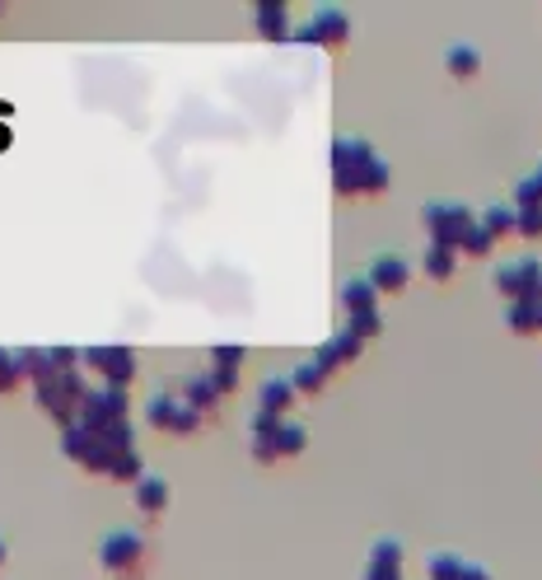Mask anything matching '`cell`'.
I'll return each mask as SVG.
<instances>
[{"instance_id":"27","label":"cell","mask_w":542,"mask_h":580,"mask_svg":"<svg viewBox=\"0 0 542 580\" xmlns=\"http://www.w3.org/2000/svg\"><path fill=\"white\" fill-rule=\"evenodd\" d=\"M370 561H374V567H402V548H397L393 538H379V543H374V557H370Z\"/></svg>"},{"instance_id":"15","label":"cell","mask_w":542,"mask_h":580,"mask_svg":"<svg viewBox=\"0 0 542 580\" xmlns=\"http://www.w3.org/2000/svg\"><path fill=\"white\" fill-rule=\"evenodd\" d=\"M342 305H346V314H365V309H374V286H370V276H365V281H346Z\"/></svg>"},{"instance_id":"26","label":"cell","mask_w":542,"mask_h":580,"mask_svg":"<svg viewBox=\"0 0 542 580\" xmlns=\"http://www.w3.org/2000/svg\"><path fill=\"white\" fill-rule=\"evenodd\" d=\"M492 243H496V239H492V235H486V230H482V225H472V230H468V235L459 239V249H463V253H477V258H482L486 249H492Z\"/></svg>"},{"instance_id":"23","label":"cell","mask_w":542,"mask_h":580,"mask_svg":"<svg viewBox=\"0 0 542 580\" xmlns=\"http://www.w3.org/2000/svg\"><path fill=\"white\" fill-rule=\"evenodd\" d=\"M346 332H351L356 342L374 338V332H379V314H374V309H365V314H351V323H346Z\"/></svg>"},{"instance_id":"2","label":"cell","mask_w":542,"mask_h":580,"mask_svg":"<svg viewBox=\"0 0 542 580\" xmlns=\"http://www.w3.org/2000/svg\"><path fill=\"white\" fill-rule=\"evenodd\" d=\"M113 421H127V394L122 389H99V394H84L80 402V427L90 435H103Z\"/></svg>"},{"instance_id":"29","label":"cell","mask_w":542,"mask_h":580,"mask_svg":"<svg viewBox=\"0 0 542 580\" xmlns=\"http://www.w3.org/2000/svg\"><path fill=\"white\" fill-rule=\"evenodd\" d=\"M234 361H243V346H216V371H234Z\"/></svg>"},{"instance_id":"1","label":"cell","mask_w":542,"mask_h":580,"mask_svg":"<svg viewBox=\"0 0 542 580\" xmlns=\"http://www.w3.org/2000/svg\"><path fill=\"white\" fill-rule=\"evenodd\" d=\"M332 160H337V187L342 192H379V187H389V164H383L365 140L342 136L337 150H332Z\"/></svg>"},{"instance_id":"6","label":"cell","mask_w":542,"mask_h":580,"mask_svg":"<svg viewBox=\"0 0 542 580\" xmlns=\"http://www.w3.org/2000/svg\"><path fill=\"white\" fill-rule=\"evenodd\" d=\"M66 454H71L76 464H84V468H99V473H108V464H113V450L99 441V435H90L84 427H66Z\"/></svg>"},{"instance_id":"10","label":"cell","mask_w":542,"mask_h":580,"mask_svg":"<svg viewBox=\"0 0 542 580\" xmlns=\"http://www.w3.org/2000/svg\"><path fill=\"white\" fill-rule=\"evenodd\" d=\"M407 276H412V268L402 258H379L374 272H370V286L374 291H402L407 286Z\"/></svg>"},{"instance_id":"11","label":"cell","mask_w":542,"mask_h":580,"mask_svg":"<svg viewBox=\"0 0 542 580\" xmlns=\"http://www.w3.org/2000/svg\"><path fill=\"white\" fill-rule=\"evenodd\" d=\"M290 402H295V384L290 379H267V384H262V408L257 412H267V417L281 421Z\"/></svg>"},{"instance_id":"32","label":"cell","mask_w":542,"mask_h":580,"mask_svg":"<svg viewBox=\"0 0 542 580\" xmlns=\"http://www.w3.org/2000/svg\"><path fill=\"white\" fill-rule=\"evenodd\" d=\"M533 183H538V192H542V169H538V173H533Z\"/></svg>"},{"instance_id":"28","label":"cell","mask_w":542,"mask_h":580,"mask_svg":"<svg viewBox=\"0 0 542 580\" xmlns=\"http://www.w3.org/2000/svg\"><path fill=\"white\" fill-rule=\"evenodd\" d=\"M14 384H20V371H14V356H5V351H0V394L14 389Z\"/></svg>"},{"instance_id":"5","label":"cell","mask_w":542,"mask_h":580,"mask_svg":"<svg viewBox=\"0 0 542 580\" xmlns=\"http://www.w3.org/2000/svg\"><path fill=\"white\" fill-rule=\"evenodd\" d=\"M496 286L505 295H515V300H538L542 295V268L533 258H519V262H510V268L496 272Z\"/></svg>"},{"instance_id":"20","label":"cell","mask_w":542,"mask_h":580,"mask_svg":"<svg viewBox=\"0 0 542 580\" xmlns=\"http://www.w3.org/2000/svg\"><path fill=\"white\" fill-rule=\"evenodd\" d=\"M515 230H519V235H529V239L542 235V202H538V206H519V211H515Z\"/></svg>"},{"instance_id":"21","label":"cell","mask_w":542,"mask_h":580,"mask_svg":"<svg viewBox=\"0 0 542 580\" xmlns=\"http://www.w3.org/2000/svg\"><path fill=\"white\" fill-rule=\"evenodd\" d=\"M426 571H430V580H459V571H463V557H449V553H440V557H430V561H426Z\"/></svg>"},{"instance_id":"18","label":"cell","mask_w":542,"mask_h":580,"mask_svg":"<svg viewBox=\"0 0 542 580\" xmlns=\"http://www.w3.org/2000/svg\"><path fill=\"white\" fill-rule=\"evenodd\" d=\"M477 225H482V230L492 235V239H500V235H515V211H510V206H492V211H486V216H482Z\"/></svg>"},{"instance_id":"8","label":"cell","mask_w":542,"mask_h":580,"mask_svg":"<svg viewBox=\"0 0 542 580\" xmlns=\"http://www.w3.org/2000/svg\"><path fill=\"white\" fill-rule=\"evenodd\" d=\"M141 548H146V543L136 538L131 530H117V534L103 538V567L127 571V567H136V561H141Z\"/></svg>"},{"instance_id":"22","label":"cell","mask_w":542,"mask_h":580,"mask_svg":"<svg viewBox=\"0 0 542 580\" xmlns=\"http://www.w3.org/2000/svg\"><path fill=\"white\" fill-rule=\"evenodd\" d=\"M449 70H453V76H477V47H453L449 52Z\"/></svg>"},{"instance_id":"25","label":"cell","mask_w":542,"mask_h":580,"mask_svg":"<svg viewBox=\"0 0 542 580\" xmlns=\"http://www.w3.org/2000/svg\"><path fill=\"white\" fill-rule=\"evenodd\" d=\"M108 473H117V478H136V473H141V454H136V450H117Z\"/></svg>"},{"instance_id":"14","label":"cell","mask_w":542,"mask_h":580,"mask_svg":"<svg viewBox=\"0 0 542 580\" xmlns=\"http://www.w3.org/2000/svg\"><path fill=\"white\" fill-rule=\"evenodd\" d=\"M136 505H141V511H164L169 487L160 478H136Z\"/></svg>"},{"instance_id":"30","label":"cell","mask_w":542,"mask_h":580,"mask_svg":"<svg viewBox=\"0 0 542 580\" xmlns=\"http://www.w3.org/2000/svg\"><path fill=\"white\" fill-rule=\"evenodd\" d=\"M365 580H397V567H374L370 561V567H365Z\"/></svg>"},{"instance_id":"4","label":"cell","mask_w":542,"mask_h":580,"mask_svg":"<svg viewBox=\"0 0 542 580\" xmlns=\"http://www.w3.org/2000/svg\"><path fill=\"white\" fill-rule=\"evenodd\" d=\"M80 361H90L94 371L108 379V389H122V384L136 375V356L127 346H94V351H80Z\"/></svg>"},{"instance_id":"24","label":"cell","mask_w":542,"mask_h":580,"mask_svg":"<svg viewBox=\"0 0 542 580\" xmlns=\"http://www.w3.org/2000/svg\"><path fill=\"white\" fill-rule=\"evenodd\" d=\"M323 351L332 356V365H337V361H351V356H360V342L351 338V332H342V338H332Z\"/></svg>"},{"instance_id":"13","label":"cell","mask_w":542,"mask_h":580,"mask_svg":"<svg viewBox=\"0 0 542 580\" xmlns=\"http://www.w3.org/2000/svg\"><path fill=\"white\" fill-rule=\"evenodd\" d=\"M216 398H220V394H216L211 375H197V379H187V398H183V402H187L192 412H211V408H216Z\"/></svg>"},{"instance_id":"3","label":"cell","mask_w":542,"mask_h":580,"mask_svg":"<svg viewBox=\"0 0 542 580\" xmlns=\"http://www.w3.org/2000/svg\"><path fill=\"white\" fill-rule=\"evenodd\" d=\"M477 225V216H468L463 206H453V202H435L426 206V230L435 235V243H449V249H459V239Z\"/></svg>"},{"instance_id":"16","label":"cell","mask_w":542,"mask_h":580,"mask_svg":"<svg viewBox=\"0 0 542 580\" xmlns=\"http://www.w3.org/2000/svg\"><path fill=\"white\" fill-rule=\"evenodd\" d=\"M272 450H276V459H281V454H300L304 450V431L295 427V421H281V427L272 431Z\"/></svg>"},{"instance_id":"9","label":"cell","mask_w":542,"mask_h":580,"mask_svg":"<svg viewBox=\"0 0 542 580\" xmlns=\"http://www.w3.org/2000/svg\"><path fill=\"white\" fill-rule=\"evenodd\" d=\"M304 43H342L346 38V14L342 10H319L313 14V24L300 33Z\"/></svg>"},{"instance_id":"33","label":"cell","mask_w":542,"mask_h":580,"mask_svg":"<svg viewBox=\"0 0 542 580\" xmlns=\"http://www.w3.org/2000/svg\"><path fill=\"white\" fill-rule=\"evenodd\" d=\"M0 561H5V543H0Z\"/></svg>"},{"instance_id":"12","label":"cell","mask_w":542,"mask_h":580,"mask_svg":"<svg viewBox=\"0 0 542 580\" xmlns=\"http://www.w3.org/2000/svg\"><path fill=\"white\" fill-rule=\"evenodd\" d=\"M327 371H332V356H327V351H319V356L304 361L300 371L290 375V384H295V389H304V394H319L323 379H327Z\"/></svg>"},{"instance_id":"7","label":"cell","mask_w":542,"mask_h":580,"mask_svg":"<svg viewBox=\"0 0 542 580\" xmlns=\"http://www.w3.org/2000/svg\"><path fill=\"white\" fill-rule=\"evenodd\" d=\"M150 421L160 431H197V412L187 408L183 398H169V394H160V398H150Z\"/></svg>"},{"instance_id":"31","label":"cell","mask_w":542,"mask_h":580,"mask_svg":"<svg viewBox=\"0 0 542 580\" xmlns=\"http://www.w3.org/2000/svg\"><path fill=\"white\" fill-rule=\"evenodd\" d=\"M459 580H492V576H486V571L477 567V561H463V571H459Z\"/></svg>"},{"instance_id":"17","label":"cell","mask_w":542,"mask_h":580,"mask_svg":"<svg viewBox=\"0 0 542 580\" xmlns=\"http://www.w3.org/2000/svg\"><path fill=\"white\" fill-rule=\"evenodd\" d=\"M453 258H459V253H453L449 243H430V253H426V272H430L435 281H449V276H453Z\"/></svg>"},{"instance_id":"19","label":"cell","mask_w":542,"mask_h":580,"mask_svg":"<svg viewBox=\"0 0 542 580\" xmlns=\"http://www.w3.org/2000/svg\"><path fill=\"white\" fill-rule=\"evenodd\" d=\"M257 24H262L267 38H286V10L281 5H262L257 10Z\"/></svg>"}]
</instances>
